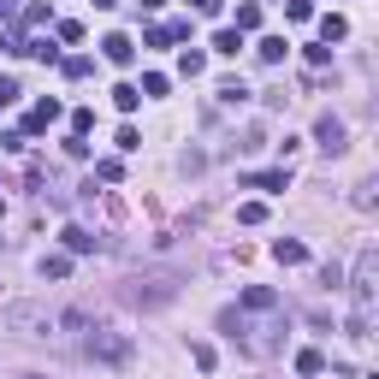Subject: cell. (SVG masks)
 <instances>
[{
	"label": "cell",
	"mask_w": 379,
	"mask_h": 379,
	"mask_svg": "<svg viewBox=\"0 0 379 379\" xmlns=\"http://www.w3.org/2000/svg\"><path fill=\"white\" fill-rule=\"evenodd\" d=\"M89 356L107 361V368H125V361H130V338H119V332H89Z\"/></svg>",
	"instance_id": "cell-1"
},
{
	"label": "cell",
	"mask_w": 379,
	"mask_h": 379,
	"mask_svg": "<svg viewBox=\"0 0 379 379\" xmlns=\"http://www.w3.org/2000/svg\"><path fill=\"white\" fill-rule=\"evenodd\" d=\"M249 190H267V196H285L290 190V166H278V172H255V178H243Z\"/></svg>",
	"instance_id": "cell-2"
},
{
	"label": "cell",
	"mask_w": 379,
	"mask_h": 379,
	"mask_svg": "<svg viewBox=\"0 0 379 379\" xmlns=\"http://www.w3.org/2000/svg\"><path fill=\"white\" fill-rule=\"evenodd\" d=\"M273 261H278V267H302V261H308V249H302L296 237H278V243H273Z\"/></svg>",
	"instance_id": "cell-3"
},
{
	"label": "cell",
	"mask_w": 379,
	"mask_h": 379,
	"mask_svg": "<svg viewBox=\"0 0 379 379\" xmlns=\"http://www.w3.org/2000/svg\"><path fill=\"white\" fill-rule=\"evenodd\" d=\"M101 54H107L113 65H130V60H137V42H130V36H107V42H101Z\"/></svg>",
	"instance_id": "cell-4"
},
{
	"label": "cell",
	"mask_w": 379,
	"mask_h": 379,
	"mask_svg": "<svg viewBox=\"0 0 379 379\" xmlns=\"http://www.w3.org/2000/svg\"><path fill=\"white\" fill-rule=\"evenodd\" d=\"M315 137H320V148H332V154H338V148H344V119H332V113H326V119L315 125Z\"/></svg>",
	"instance_id": "cell-5"
},
{
	"label": "cell",
	"mask_w": 379,
	"mask_h": 379,
	"mask_svg": "<svg viewBox=\"0 0 379 379\" xmlns=\"http://www.w3.org/2000/svg\"><path fill=\"white\" fill-rule=\"evenodd\" d=\"M60 237H65V249H72V255H89L95 249V232H84V225H65Z\"/></svg>",
	"instance_id": "cell-6"
},
{
	"label": "cell",
	"mask_w": 379,
	"mask_h": 379,
	"mask_svg": "<svg viewBox=\"0 0 379 379\" xmlns=\"http://www.w3.org/2000/svg\"><path fill=\"white\" fill-rule=\"evenodd\" d=\"M54 119H60V101H36V107H30V119H24V125H30V130H47Z\"/></svg>",
	"instance_id": "cell-7"
},
{
	"label": "cell",
	"mask_w": 379,
	"mask_h": 379,
	"mask_svg": "<svg viewBox=\"0 0 379 379\" xmlns=\"http://www.w3.org/2000/svg\"><path fill=\"white\" fill-rule=\"evenodd\" d=\"M213 54L237 60V54H243V30H220V36H213Z\"/></svg>",
	"instance_id": "cell-8"
},
{
	"label": "cell",
	"mask_w": 379,
	"mask_h": 379,
	"mask_svg": "<svg viewBox=\"0 0 379 379\" xmlns=\"http://www.w3.org/2000/svg\"><path fill=\"white\" fill-rule=\"evenodd\" d=\"M296 373H308V379L326 373V356H320V350H296Z\"/></svg>",
	"instance_id": "cell-9"
},
{
	"label": "cell",
	"mask_w": 379,
	"mask_h": 379,
	"mask_svg": "<svg viewBox=\"0 0 379 379\" xmlns=\"http://www.w3.org/2000/svg\"><path fill=\"white\" fill-rule=\"evenodd\" d=\"M285 47H290L285 36H261V47H255V54L267 60V65H278V60H285Z\"/></svg>",
	"instance_id": "cell-10"
},
{
	"label": "cell",
	"mask_w": 379,
	"mask_h": 379,
	"mask_svg": "<svg viewBox=\"0 0 379 379\" xmlns=\"http://www.w3.org/2000/svg\"><path fill=\"white\" fill-rule=\"evenodd\" d=\"M137 101H142L137 84H119V89H113V107H119V113H137Z\"/></svg>",
	"instance_id": "cell-11"
},
{
	"label": "cell",
	"mask_w": 379,
	"mask_h": 379,
	"mask_svg": "<svg viewBox=\"0 0 379 379\" xmlns=\"http://www.w3.org/2000/svg\"><path fill=\"white\" fill-rule=\"evenodd\" d=\"M320 36H326V42H344V36H350V24H344L338 12H326V18H320Z\"/></svg>",
	"instance_id": "cell-12"
},
{
	"label": "cell",
	"mask_w": 379,
	"mask_h": 379,
	"mask_svg": "<svg viewBox=\"0 0 379 379\" xmlns=\"http://www.w3.org/2000/svg\"><path fill=\"white\" fill-rule=\"evenodd\" d=\"M18 54H30V60H47V65H54V60H60V47L36 36V42H24V47H18Z\"/></svg>",
	"instance_id": "cell-13"
},
{
	"label": "cell",
	"mask_w": 379,
	"mask_h": 379,
	"mask_svg": "<svg viewBox=\"0 0 379 379\" xmlns=\"http://www.w3.org/2000/svg\"><path fill=\"white\" fill-rule=\"evenodd\" d=\"M202 65H208V60L196 54V47H184V54H178V72H184V77H202Z\"/></svg>",
	"instance_id": "cell-14"
},
{
	"label": "cell",
	"mask_w": 379,
	"mask_h": 379,
	"mask_svg": "<svg viewBox=\"0 0 379 379\" xmlns=\"http://www.w3.org/2000/svg\"><path fill=\"white\" fill-rule=\"evenodd\" d=\"M65 273H72V261H65V255H47L42 261V278H65Z\"/></svg>",
	"instance_id": "cell-15"
},
{
	"label": "cell",
	"mask_w": 379,
	"mask_h": 379,
	"mask_svg": "<svg viewBox=\"0 0 379 379\" xmlns=\"http://www.w3.org/2000/svg\"><path fill=\"white\" fill-rule=\"evenodd\" d=\"M237 220H243V225H261V220H267V208H261V202H243Z\"/></svg>",
	"instance_id": "cell-16"
},
{
	"label": "cell",
	"mask_w": 379,
	"mask_h": 379,
	"mask_svg": "<svg viewBox=\"0 0 379 379\" xmlns=\"http://www.w3.org/2000/svg\"><path fill=\"white\" fill-rule=\"evenodd\" d=\"M255 24H261V6H237V24L232 30H255Z\"/></svg>",
	"instance_id": "cell-17"
},
{
	"label": "cell",
	"mask_w": 379,
	"mask_h": 379,
	"mask_svg": "<svg viewBox=\"0 0 379 379\" xmlns=\"http://www.w3.org/2000/svg\"><path fill=\"white\" fill-rule=\"evenodd\" d=\"M285 18H290V24H302V18H315V6H308V0H290V6H285Z\"/></svg>",
	"instance_id": "cell-18"
},
{
	"label": "cell",
	"mask_w": 379,
	"mask_h": 379,
	"mask_svg": "<svg viewBox=\"0 0 379 379\" xmlns=\"http://www.w3.org/2000/svg\"><path fill=\"white\" fill-rule=\"evenodd\" d=\"M125 166H119V160H95V178H101V184H113V178H119Z\"/></svg>",
	"instance_id": "cell-19"
},
{
	"label": "cell",
	"mask_w": 379,
	"mask_h": 379,
	"mask_svg": "<svg viewBox=\"0 0 379 379\" xmlns=\"http://www.w3.org/2000/svg\"><path fill=\"white\" fill-rule=\"evenodd\" d=\"M65 77H89V54H72V60H65Z\"/></svg>",
	"instance_id": "cell-20"
},
{
	"label": "cell",
	"mask_w": 379,
	"mask_h": 379,
	"mask_svg": "<svg viewBox=\"0 0 379 379\" xmlns=\"http://www.w3.org/2000/svg\"><path fill=\"white\" fill-rule=\"evenodd\" d=\"M89 125H95V113H89V107H77V113H72V137H84Z\"/></svg>",
	"instance_id": "cell-21"
},
{
	"label": "cell",
	"mask_w": 379,
	"mask_h": 379,
	"mask_svg": "<svg viewBox=\"0 0 379 379\" xmlns=\"http://www.w3.org/2000/svg\"><path fill=\"white\" fill-rule=\"evenodd\" d=\"M18 101V84H12V77H0V107H12Z\"/></svg>",
	"instance_id": "cell-22"
},
{
	"label": "cell",
	"mask_w": 379,
	"mask_h": 379,
	"mask_svg": "<svg viewBox=\"0 0 379 379\" xmlns=\"http://www.w3.org/2000/svg\"><path fill=\"white\" fill-rule=\"evenodd\" d=\"M190 12H202V18H213V12H220V0H190Z\"/></svg>",
	"instance_id": "cell-23"
},
{
	"label": "cell",
	"mask_w": 379,
	"mask_h": 379,
	"mask_svg": "<svg viewBox=\"0 0 379 379\" xmlns=\"http://www.w3.org/2000/svg\"><path fill=\"white\" fill-rule=\"evenodd\" d=\"M137 6H148V12H160V6H166V0H137Z\"/></svg>",
	"instance_id": "cell-24"
},
{
	"label": "cell",
	"mask_w": 379,
	"mask_h": 379,
	"mask_svg": "<svg viewBox=\"0 0 379 379\" xmlns=\"http://www.w3.org/2000/svg\"><path fill=\"white\" fill-rule=\"evenodd\" d=\"M95 6H101V12H113V6H119V0H95Z\"/></svg>",
	"instance_id": "cell-25"
},
{
	"label": "cell",
	"mask_w": 379,
	"mask_h": 379,
	"mask_svg": "<svg viewBox=\"0 0 379 379\" xmlns=\"http://www.w3.org/2000/svg\"><path fill=\"white\" fill-rule=\"evenodd\" d=\"M0 47H12V42H6V30H0Z\"/></svg>",
	"instance_id": "cell-26"
}]
</instances>
